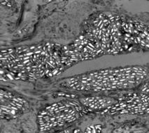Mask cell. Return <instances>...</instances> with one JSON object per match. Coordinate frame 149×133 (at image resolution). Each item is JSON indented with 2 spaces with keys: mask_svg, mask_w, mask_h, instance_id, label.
<instances>
[{
  "mask_svg": "<svg viewBox=\"0 0 149 133\" xmlns=\"http://www.w3.org/2000/svg\"><path fill=\"white\" fill-rule=\"evenodd\" d=\"M148 75V68L142 66L104 69L67 78L62 81L61 86L86 92L119 91L141 86Z\"/></svg>",
  "mask_w": 149,
  "mask_h": 133,
  "instance_id": "1",
  "label": "cell"
},
{
  "mask_svg": "<svg viewBox=\"0 0 149 133\" xmlns=\"http://www.w3.org/2000/svg\"><path fill=\"white\" fill-rule=\"evenodd\" d=\"M1 65L5 69L21 72H29L34 76L43 72H54L60 67V58L51 45L21 47L1 52Z\"/></svg>",
  "mask_w": 149,
  "mask_h": 133,
  "instance_id": "2",
  "label": "cell"
},
{
  "mask_svg": "<svg viewBox=\"0 0 149 133\" xmlns=\"http://www.w3.org/2000/svg\"><path fill=\"white\" fill-rule=\"evenodd\" d=\"M90 111L81 102L67 100L48 105L39 112L37 124L41 132L62 127L81 118Z\"/></svg>",
  "mask_w": 149,
  "mask_h": 133,
  "instance_id": "3",
  "label": "cell"
},
{
  "mask_svg": "<svg viewBox=\"0 0 149 133\" xmlns=\"http://www.w3.org/2000/svg\"><path fill=\"white\" fill-rule=\"evenodd\" d=\"M102 113L109 115L149 114V93H134L120 98L115 104L104 110Z\"/></svg>",
  "mask_w": 149,
  "mask_h": 133,
  "instance_id": "4",
  "label": "cell"
},
{
  "mask_svg": "<svg viewBox=\"0 0 149 133\" xmlns=\"http://www.w3.org/2000/svg\"><path fill=\"white\" fill-rule=\"evenodd\" d=\"M29 103L22 96L1 88L0 91V116L3 120H10L23 114Z\"/></svg>",
  "mask_w": 149,
  "mask_h": 133,
  "instance_id": "5",
  "label": "cell"
},
{
  "mask_svg": "<svg viewBox=\"0 0 149 133\" xmlns=\"http://www.w3.org/2000/svg\"><path fill=\"white\" fill-rule=\"evenodd\" d=\"M79 101L91 111L94 110L104 111L115 104L118 100H116L111 97L104 96H88L81 98Z\"/></svg>",
  "mask_w": 149,
  "mask_h": 133,
  "instance_id": "6",
  "label": "cell"
},
{
  "mask_svg": "<svg viewBox=\"0 0 149 133\" xmlns=\"http://www.w3.org/2000/svg\"><path fill=\"white\" fill-rule=\"evenodd\" d=\"M84 133H102V128L100 125H91L88 127Z\"/></svg>",
  "mask_w": 149,
  "mask_h": 133,
  "instance_id": "7",
  "label": "cell"
},
{
  "mask_svg": "<svg viewBox=\"0 0 149 133\" xmlns=\"http://www.w3.org/2000/svg\"><path fill=\"white\" fill-rule=\"evenodd\" d=\"M55 133H84L80 128H76V127H68V128L62 130L58 131Z\"/></svg>",
  "mask_w": 149,
  "mask_h": 133,
  "instance_id": "8",
  "label": "cell"
},
{
  "mask_svg": "<svg viewBox=\"0 0 149 133\" xmlns=\"http://www.w3.org/2000/svg\"><path fill=\"white\" fill-rule=\"evenodd\" d=\"M140 92L141 93H149V78L146 79L140 88Z\"/></svg>",
  "mask_w": 149,
  "mask_h": 133,
  "instance_id": "9",
  "label": "cell"
}]
</instances>
